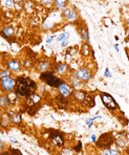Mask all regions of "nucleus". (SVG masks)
Wrapping results in <instances>:
<instances>
[{"label": "nucleus", "mask_w": 129, "mask_h": 155, "mask_svg": "<svg viewBox=\"0 0 129 155\" xmlns=\"http://www.w3.org/2000/svg\"><path fill=\"white\" fill-rule=\"evenodd\" d=\"M114 143V136L112 132H106L103 133L99 137L98 140H96V145L100 149H105V148L111 147Z\"/></svg>", "instance_id": "nucleus-1"}, {"label": "nucleus", "mask_w": 129, "mask_h": 155, "mask_svg": "<svg viewBox=\"0 0 129 155\" xmlns=\"http://www.w3.org/2000/svg\"><path fill=\"white\" fill-rule=\"evenodd\" d=\"M16 88V79L12 76L0 80V89L4 92H11L14 91Z\"/></svg>", "instance_id": "nucleus-2"}, {"label": "nucleus", "mask_w": 129, "mask_h": 155, "mask_svg": "<svg viewBox=\"0 0 129 155\" xmlns=\"http://www.w3.org/2000/svg\"><path fill=\"white\" fill-rule=\"evenodd\" d=\"M40 79H41L42 81H44L46 84H48L49 86H51V87H56V88H57L58 86H59V84L62 82L61 78L56 77L55 74H53V72H48V71L41 74V77H40Z\"/></svg>", "instance_id": "nucleus-3"}, {"label": "nucleus", "mask_w": 129, "mask_h": 155, "mask_svg": "<svg viewBox=\"0 0 129 155\" xmlns=\"http://www.w3.org/2000/svg\"><path fill=\"white\" fill-rule=\"evenodd\" d=\"M101 99L103 104L105 105V107L110 111H115V110H119V105L117 104V102L114 101V99L111 97L110 94L106 92H102L101 93Z\"/></svg>", "instance_id": "nucleus-4"}, {"label": "nucleus", "mask_w": 129, "mask_h": 155, "mask_svg": "<svg viewBox=\"0 0 129 155\" xmlns=\"http://www.w3.org/2000/svg\"><path fill=\"white\" fill-rule=\"evenodd\" d=\"M58 92L60 94V97H64V99H68L74 93V88L71 87V85L69 83L65 81H62L58 86Z\"/></svg>", "instance_id": "nucleus-5"}, {"label": "nucleus", "mask_w": 129, "mask_h": 155, "mask_svg": "<svg viewBox=\"0 0 129 155\" xmlns=\"http://www.w3.org/2000/svg\"><path fill=\"white\" fill-rule=\"evenodd\" d=\"M62 17L69 23H74L79 20V15L72 8H65L62 12Z\"/></svg>", "instance_id": "nucleus-6"}, {"label": "nucleus", "mask_w": 129, "mask_h": 155, "mask_svg": "<svg viewBox=\"0 0 129 155\" xmlns=\"http://www.w3.org/2000/svg\"><path fill=\"white\" fill-rule=\"evenodd\" d=\"M74 76L78 78L80 81H82L83 83H87L92 79L94 74H92L91 70L88 69V68H80V69L74 71Z\"/></svg>", "instance_id": "nucleus-7"}, {"label": "nucleus", "mask_w": 129, "mask_h": 155, "mask_svg": "<svg viewBox=\"0 0 129 155\" xmlns=\"http://www.w3.org/2000/svg\"><path fill=\"white\" fill-rule=\"evenodd\" d=\"M15 92L17 95L22 97H28L31 94H33V89L28 87L25 85H22V84H17L16 83V88Z\"/></svg>", "instance_id": "nucleus-8"}, {"label": "nucleus", "mask_w": 129, "mask_h": 155, "mask_svg": "<svg viewBox=\"0 0 129 155\" xmlns=\"http://www.w3.org/2000/svg\"><path fill=\"white\" fill-rule=\"evenodd\" d=\"M16 83L25 85V86H28V87L31 88L33 90L37 89V83H36L35 81H33L31 79L28 78V77H19L17 80H16Z\"/></svg>", "instance_id": "nucleus-9"}, {"label": "nucleus", "mask_w": 129, "mask_h": 155, "mask_svg": "<svg viewBox=\"0 0 129 155\" xmlns=\"http://www.w3.org/2000/svg\"><path fill=\"white\" fill-rule=\"evenodd\" d=\"M51 140L53 143L57 147H63L64 146V137H63L62 133L58 131H53L51 134Z\"/></svg>", "instance_id": "nucleus-10"}, {"label": "nucleus", "mask_w": 129, "mask_h": 155, "mask_svg": "<svg viewBox=\"0 0 129 155\" xmlns=\"http://www.w3.org/2000/svg\"><path fill=\"white\" fill-rule=\"evenodd\" d=\"M69 84H71V87L76 90H81L84 87V83H83L82 81H80L78 78L74 76V74H71V77H69Z\"/></svg>", "instance_id": "nucleus-11"}, {"label": "nucleus", "mask_w": 129, "mask_h": 155, "mask_svg": "<svg viewBox=\"0 0 129 155\" xmlns=\"http://www.w3.org/2000/svg\"><path fill=\"white\" fill-rule=\"evenodd\" d=\"M6 67L11 72H17L21 70V63L17 60H8L6 62Z\"/></svg>", "instance_id": "nucleus-12"}, {"label": "nucleus", "mask_w": 129, "mask_h": 155, "mask_svg": "<svg viewBox=\"0 0 129 155\" xmlns=\"http://www.w3.org/2000/svg\"><path fill=\"white\" fill-rule=\"evenodd\" d=\"M124 132L117 135V137H114V143H117V147H126L128 143V134L127 132L125 133V136H123Z\"/></svg>", "instance_id": "nucleus-13"}, {"label": "nucleus", "mask_w": 129, "mask_h": 155, "mask_svg": "<svg viewBox=\"0 0 129 155\" xmlns=\"http://www.w3.org/2000/svg\"><path fill=\"white\" fill-rule=\"evenodd\" d=\"M51 63L47 60H41V61H39L37 64V69L39 70L40 72H42V74L43 72L48 71V70L51 69Z\"/></svg>", "instance_id": "nucleus-14"}, {"label": "nucleus", "mask_w": 129, "mask_h": 155, "mask_svg": "<svg viewBox=\"0 0 129 155\" xmlns=\"http://www.w3.org/2000/svg\"><path fill=\"white\" fill-rule=\"evenodd\" d=\"M14 34H15V31H14V27L13 26H6L1 31V35L10 41H11V39L14 37Z\"/></svg>", "instance_id": "nucleus-15"}, {"label": "nucleus", "mask_w": 129, "mask_h": 155, "mask_svg": "<svg viewBox=\"0 0 129 155\" xmlns=\"http://www.w3.org/2000/svg\"><path fill=\"white\" fill-rule=\"evenodd\" d=\"M78 31H79V34H80V36L82 37L83 40L85 41V43H87V44H89V34H88V29L86 26H79L78 27Z\"/></svg>", "instance_id": "nucleus-16"}, {"label": "nucleus", "mask_w": 129, "mask_h": 155, "mask_svg": "<svg viewBox=\"0 0 129 155\" xmlns=\"http://www.w3.org/2000/svg\"><path fill=\"white\" fill-rule=\"evenodd\" d=\"M8 115L10 116V120H11V123L15 125H20L22 122V117H21V114L18 112H8Z\"/></svg>", "instance_id": "nucleus-17"}, {"label": "nucleus", "mask_w": 129, "mask_h": 155, "mask_svg": "<svg viewBox=\"0 0 129 155\" xmlns=\"http://www.w3.org/2000/svg\"><path fill=\"white\" fill-rule=\"evenodd\" d=\"M72 95H74V100H76L77 102H79V103H83V101L85 100L86 95H87V92H86V91H83L82 89L76 90V91H74Z\"/></svg>", "instance_id": "nucleus-18"}, {"label": "nucleus", "mask_w": 129, "mask_h": 155, "mask_svg": "<svg viewBox=\"0 0 129 155\" xmlns=\"http://www.w3.org/2000/svg\"><path fill=\"white\" fill-rule=\"evenodd\" d=\"M68 65L67 64H63V63H60L55 67V74H59V76H63L65 74L67 71H68Z\"/></svg>", "instance_id": "nucleus-19"}, {"label": "nucleus", "mask_w": 129, "mask_h": 155, "mask_svg": "<svg viewBox=\"0 0 129 155\" xmlns=\"http://www.w3.org/2000/svg\"><path fill=\"white\" fill-rule=\"evenodd\" d=\"M11 101L8 100V95L1 94L0 95V109H6L11 106Z\"/></svg>", "instance_id": "nucleus-20"}, {"label": "nucleus", "mask_w": 129, "mask_h": 155, "mask_svg": "<svg viewBox=\"0 0 129 155\" xmlns=\"http://www.w3.org/2000/svg\"><path fill=\"white\" fill-rule=\"evenodd\" d=\"M101 155H121V152L117 149H115V148L109 147L102 150Z\"/></svg>", "instance_id": "nucleus-21"}, {"label": "nucleus", "mask_w": 129, "mask_h": 155, "mask_svg": "<svg viewBox=\"0 0 129 155\" xmlns=\"http://www.w3.org/2000/svg\"><path fill=\"white\" fill-rule=\"evenodd\" d=\"M68 4V0H54V6L57 10H64L65 8H67Z\"/></svg>", "instance_id": "nucleus-22"}, {"label": "nucleus", "mask_w": 129, "mask_h": 155, "mask_svg": "<svg viewBox=\"0 0 129 155\" xmlns=\"http://www.w3.org/2000/svg\"><path fill=\"white\" fill-rule=\"evenodd\" d=\"M83 103H85L86 106L88 107V108H90V107H92L94 105V97H91V95H86L85 100L83 101Z\"/></svg>", "instance_id": "nucleus-23"}, {"label": "nucleus", "mask_w": 129, "mask_h": 155, "mask_svg": "<svg viewBox=\"0 0 129 155\" xmlns=\"http://www.w3.org/2000/svg\"><path fill=\"white\" fill-rule=\"evenodd\" d=\"M68 38H69V33L64 31V33H61L60 35H58L57 38H56V40H57L58 42H63V41L68 40Z\"/></svg>", "instance_id": "nucleus-24"}, {"label": "nucleus", "mask_w": 129, "mask_h": 155, "mask_svg": "<svg viewBox=\"0 0 129 155\" xmlns=\"http://www.w3.org/2000/svg\"><path fill=\"white\" fill-rule=\"evenodd\" d=\"M81 52H82V54L83 56H89L90 54V52H91V51H90V47H89V44H83V46H82V51H81Z\"/></svg>", "instance_id": "nucleus-25"}, {"label": "nucleus", "mask_w": 129, "mask_h": 155, "mask_svg": "<svg viewBox=\"0 0 129 155\" xmlns=\"http://www.w3.org/2000/svg\"><path fill=\"white\" fill-rule=\"evenodd\" d=\"M11 76V71L8 69H4V70H0V80Z\"/></svg>", "instance_id": "nucleus-26"}, {"label": "nucleus", "mask_w": 129, "mask_h": 155, "mask_svg": "<svg viewBox=\"0 0 129 155\" xmlns=\"http://www.w3.org/2000/svg\"><path fill=\"white\" fill-rule=\"evenodd\" d=\"M40 1H41V3L45 6H49L54 3V0H40Z\"/></svg>", "instance_id": "nucleus-27"}, {"label": "nucleus", "mask_w": 129, "mask_h": 155, "mask_svg": "<svg viewBox=\"0 0 129 155\" xmlns=\"http://www.w3.org/2000/svg\"><path fill=\"white\" fill-rule=\"evenodd\" d=\"M6 6L8 8H13V5H14V1L13 0H6Z\"/></svg>", "instance_id": "nucleus-28"}, {"label": "nucleus", "mask_w": 129, "mask_h": 155, "mask_svg": "<svg viewBox=\"0 0 129 155\" xmlns=\"http://www.w3.org/2000/svg\"><path fill=\"white\" fill-rule=\"evenodd\" d=\"M3 148H4V143L2 142V140L0 138V154L3 152Z\"/></svg>", "instance_id": "nucleus-29"}, {"label": "nucleus", "mask_w": 129, "mask_h": 155, "mask_svg": "<svg viewBox=\"0 0 129 155\" xmlns=\"http://www.w3.org/2000/svg\"><path fill=\"white\" fill-rule=\"evenodd\" d=\"M54 40H55V37H54V36H51V37H49V38L47 39V40H46L47 44H49V43H51V42H53Z\"/></svg>", "instance_id": "nucleus-30"}, {"label": "nucleus", "mask_w": 129, "mask_h": 155, "mask_svg": "<svg viewBox=\"0 0 129 155\" xmlns=\"http://www.w3.org/2000/svg\"><path fill=\"white\" fill-rule=\"evenodd\" d=\"M62 44H61V46L62 47H66L67 46V44H68V42H67V40L66 41H63V42H61Z\"/></svg>", "instance_id": "nucleus-31"}, {"label": "nucleus", "mask_w": 129, "mask_h": 155, "mask_svg": "<svg viewBox=\"0 0 129 155\" xmlns=\"http://www.w3.org/2000/svg\"><path fill=\"white\" fill-rule=\"evenodd\" d=\"M105 77H111V74H110L109 69H108V68H106V71H105Z\"/></svg>", "instance_id": "nucleus-32"}, {"label": "nucleus", "mask_w": 129, "mask_h": 155, "mask_svg": "<svg viewBox=\"0 0 129 155\" xmlns=\"http://www.w3.org/2000/svg\"><path fill=\"white\" fill-rule=\"evenodd\" d=\"M14 1V3H16V4H21L22 2H23V0H13Z\"/></svg>", "instance_id": "nucleus-33"}, {"label": "nucleus", "mask_w": 129, "mask_h": 155, "mask_svg": "<svg viewBox=\"0 0 129 155\" xmlns=\"http://www.w3.org/2000/svg\"><path fill=\"white\" fill-rule=\"evenodd\" d=\"M91 140H92V142H94V143H96L97 137H96V135H94V134H91Z\"/></svg>", "instance_id": "nucleus-34"}, {"label": "nucleus", "mask_w": 129, "mask_h": 155, "mask_svg": "<svg viewBox=\"0 0 129 155\" xmlns=\"http://www.w3.org/2000/svg\"><path fill=\"white\" fill-rule=\"evenodd\" d=\"M0 155H12L11 154V152H8V151H5V152H2Z\"/></svg>", "instance_id": "nucleus-35"}, {"label": "nucleus", "mask_w": 129, "mask_h": 155, "mask_svg": "<svg viewBox=\"0 0 129 155\" xmlns=\"http://www.w3.org/2000/svg\"><path fill=\"white\" fill-rule=\"evenodd\" d=\"M80 149H81V143H79V146L78 147H76V150L77 151H80Z\"/></svg>", "instance_id": "nucleus-36"}, {"label": "nucleus", "mask_w": 129, "mask_h": 155, "mask_svg": "<svg viewBox=\"0 0 129 155\" xmlns=\"http://www.w3.org/2000/svg\"><path fill=\"white\" fill-rule=\"evenodd\" d=\"M114 48H115V51H120L119 47H117V44H114Z\"/></svg>", "instance_id": "nucleus-37"}, {"label": "nucleus", "mask_w": 129, "mask_h": 155, "mask_svg": "<svg viewBox=\"0 0 129 155\" xmlns=\"http://www.w3.org/2000/svg\"><path fill=\"white\" fill-rule=\"evenodd\" d=\"M11 142H12V143H17V142H16L15 140H13V138H11Z\"/></svg>", "instance_id": "nucleus-38"}, {"label": "nucleus", "mask_w": 129, "mask_h": 155, "mask_svg": "<svg viewBox=\"0 0 129 155\" xmlns=\"http://www.w3.org/2000/svg\"><path fill=\"white\" fill-rule=\"evenodd\" d=\"M31 1H36V0H31Z\"/></svg>", "instance_id": "nucleus-39"}]
</instances>
